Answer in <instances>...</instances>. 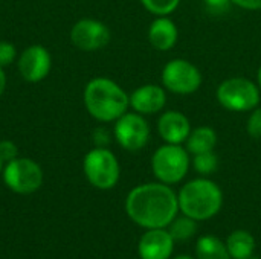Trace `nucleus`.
<instances>
[{
	"label": "nucleus",
	"instance_id": "obj_18",
	"mask_svg": "<svg viewBox=\"0 0 261 259\" xmlns=\"http://www.w3.org/2000/svg\"><path fill=\"white\" fill-rule=\"evenodd\" d=\"M197 259H231L226 244L213 235H205L196 243Z\"/></svg>",
	"mask_w": 261,
	"mask_h": 259
},
{
	"label": "nucleus",
	"instance_id": "obj_13",
	"mask_svg": "<svg viewBox=\"0 0 261 259\" xmlns=\"http://www.w3.org/2000/svg\"><path fill=\"white\" fill-rule=\"evenodd\" d=\"M174 240L165 229H148L138 246L141 259H168L173 253Z\"/></svg>",
	"mask_w": 261,
	"mask_h": 259
},
{
	"label": "nucleus",
	"instance_id": "obj_7",
	"mask_svg": "<svg viewBox=\"0 0 261 259\" xmlns=\"http://www.w3.org/2000/svg\"><path fill=\"white\" fill-rule=\"evenodd\" d=\"M162 84L167 90L176 95H191L202 85V73L191 61L174 58L162 69Z\"/></svg>",
	"mask_w": 261,
	"mask_h": 259
},
{
	"label": "nucleus",
	"instance_id": "obj_21",
	"mask_svg": "<svg viewBox=\"0 0 261 259\" xmlns=\"http://www.w3.org/2000/svg\"><path fill=\"white\" fill-rule=\"evenodd\" d=\"M141 3L148 12L154 14L156 17H161L176 11L180 0H141Z\"/></svg>",
	"mask_w": 261,
	"mask_h": 259
},
{
	"label": "nucleus",
	"instance_id": "obj_4",
	"mask_svg": "<svg viewBox=\"0 0 261 259\" xmlns=\"http://www.w3.org/2000/svg\"><path fill=\"white\" fill-rule=\"evenodd\" d=\"M190 153L182 145L165 143L159 147L151 157L154 177L165 185H176L185 179L190 169Z\"/></svg>",
	"mask_w": 261,
	"mask_h": 259
},
{
	"label": "nucleus",
	"instance_id": "obj_8",
	"mask_svg": "<svg viewBox=\"0 0 261 259\" xmlns=\"http://www.w3.org/2000/svg\"><path fill=\"white\" fill-rule=\"evenodd\" d=\"M5 185L17 194H32L43 183V171L28 157H15L3 168Z\"/></svg>",
	"mask_w": 261,
	"mask_h": 259
},
{
	"label": "nucleus",
	"instance_id": "obj_15",
	"mask_svg": "<svg viewBox=\"0 0 261 259\" xmlns=\"http://www.w3.org/2000/svg\"><path fill=\"white\" fill-rule=\"evenodd\" d=\"M179 31L176 23L167 15L154 18L148 27V41L156 50H170L176 46Z\"/></svg>",
	"mask_w": 261,
	"mask_h": 259
},
{
	"label": "nucleus",
	"instance_id": "obj_31",
	"mask_svg": "<svg viewBox=\"0 0 261 259\" xmlns=\"http://www.w3.org/2000/svg\"><path fill=\"white\" fill-rule=\"evenodd\" d=\"M2 171H3V160L0 159V172H2Z\"/></svg>",
	"mask_w": 261,
	"mask_h": 259
},
{
	"label": "nucleus",
	"instance_id": "obj_2",
	"mask_svg": "<svg viewBox=\"0 0 261 259\" xmlns=\"http://www.w3.org/2000/svg\"><path fill=\"white\" fill-rule=\"evenodd\" d=\"M84 105L99 122H115L130 107V95L109 78H93L84 89Z\"/></svg>",
	"mask_w": 261,
	"mask_h": 259
},
{
	"label": "nucleus",
	"instance_id": "obj_11",
	"mask_svg": "<svg viewBox=\"0 0 261 259\" xmlns=\"http://www.w3.org/2000/svg\"><path fill=\"white\" fill-rule=\"evenodd\" d=\"M52 66V58L49 50L41 44H32L23 50L18 58L17 67L23 79L28 82H38L43 81Z\"/></svg>",
	"mask_w": 261,
	"mask_h": 259
},
{
	"label": "nucleus",
	"instance_id": "obj_3",
	"mask_svg": "<svg viewBox=\"0 0 261 259\" xmlns=\"http://www.w3.org/2000/svg\"><path fill=\"white\" fill-rule=\"evenodd\" d=\"M177 200L179 211L184 215L196 221H205L219 214L223 205V194L213 180L194 179L182 186Z\"/></svg>",
	"mask_w": 261,
	"mask_h": 259
},
{
	"label": "nucleus",
	"instance_id": "obj_24",
	"mask_svg": "<svg viewBox=\"0 0 261 259\" xmlns=\"http://www.w3.org/2000/svg\"><path fill=\"white\" fill-rule=\"evenodd\" d=\"M203 5L208 9V12L214 15H220L229 11L232 0H203Z\"/></svg>",
	"mask_w": 261,
	"mask_h": 259
},
{
	"label": "nucleus",
	"instance_id": "obj_26",
	"mask_svg": "<svg viewBox=\"0 0 261 259\" xmlns=\"http://www.w3.org/2000/svg\"><path fill=\"white\" fill-rule=\"evenodd\" d=\"M93 140H95V145L96 147H106L109 142H110V137H109V131L106 128H96L95 133H93Z\"/></svg>",
	"mask_w": 261,
	"mask_h": 259
},
{
	"label": "nucleus",
	"instance_id": "obj_16",
	"mask_svg": "<svg viewBox=\"0 0 261 259\" xmlns=\"http://www.w3.org/2000/svg\"><path fill=\"white\" fill-rule=\"evenodd\" d=\"M216 145H217V133L211 127H197L191 130L188 139L185 140V148L193 156L206 151H214Z\"/></svg>",
	"mask_w": 261,
	"mask_h": 259
},
{
	"label": "nucleus",
	"instance_id": "obj_9",
	"mask_svg": "<svg viewBox=\"0 0 261 259\" xmlns=\"http://www.w3.org/2000/svg\"><path fill=\"white\" fill-rule=\"evenodd\" d=\"M113 134L116 142L127 151H139L150 140V125L139 113H124L115 121Z\"/></svg>",
	"mask_w": 261,
	"mask_h": 259
},
{
	"label": "nucleus",
	"instance_id": "obj_22",
	"mask_svg": "<svg viewBox=\"0 0 261 259\" xmlns=\"http://www.w3.org/2000/svg\"><path fill=\"white\" fill-rule=\"evenodd\" d=\"M246 131L252 139H261V107H255L246 122Z\"/></svg>",
	"mask_w": 261,
	"mask_h": 259
},
{
	"label": "nucleus",
	"instance_id": "obj_6",
	"mask_svg": "<svg viewBox=\"0 0 261 259\" xmlns=\"http://www.w3.org/2000/svg\"><path fill=\"white\" fill-rule=\"evenodd\" d=\"M83 168L89 183L102 191L115 188L121 176L116 156L106 147L90 150L84 157Z\"/></svg>",
	"mask_w": 261,
	"mask_h": 259
},
{
	"label": "nucleus",
	"instance_id": "obj_30",
	"mask_svg": "<svg viewBox=\"0 0 261 259\" xmlns=\"http://www.w3.org/2000/svg\"><path fill=\"white\" fill-rule=\"evenodd\" d=\"M174 259H193L191 256H187V255H180V256H176Z\"/></svg>",
	"mask_w": 261,
	"mask_h": 259
},
{
	"label": "nucleus",
	"instance_id": "obj_27",
	"mask_svg": "<svg viewBox=\"0 0 261 259\" xmlns=\"http://www.w3.org/2000/svg\"><path fill=\"white\" fill-rule=\"evenodd\" d=\"M232 5H237L242 9L258 11L261 9V0H232Z\"/></svg>",
	"mask_w": 261,
	"mask_h": 259
},
{
	"label": "nucleus",
	"instance_id": "obj_25",
	"mask_svg": "<svg viewBox=\"0 0 261 259\" xmlns=\"http://www.w3.org/2000/svg\"><path fill=\"white\" fill-rule=\"evenodd\" d=\"M18 154V148L12 140H0V159L3 163L14 160Z\"/></svg>",
	"mask_w": 261,
	"mask_h": 259
},
{
	"label": "nucleus",
	"instance_id": "obj_1",
	"mask_svg": "<svg viewBox=\"0 0 261 259\" xmlns=\"http://www.w3.org/2000/svg\"><path fill=\"white\" fill-rule=\"evenodd\" d=\"M125 212L132 221L145 229H164L176 218L179 200L176 192L162 182L133 188L125 198Z\"/></svg>",
	"mask_w": 261,
	"mask_h": 259
},
{
	"label": "nucleus",
	"instance_id": "obj_14",
	"mask_svg": "<svg viewBox=\"0 0 261 259\" xmlns=\"http://www.w3.org/2000/svg\"><path fill=\"white\" fill-rule=\"evenodd\" d=\"M165 104H167L165 89L156 84L141 85L130 95V107L142 116L159 113L165 107Z\"/></svg>",
	"mask_w": 261,
	"mask_h": 259
},
{
	"label": "nucleus",
	"instance_id": "obj_23",
	"mask_svg": "<svg viewBox=\"0 0 261 259\" xmlns=\"http://www.w3.org/2000/svg\"><path fill=\"white\" fill-rule=\"evenodd\" d=\"M17 50L15 46L8 43V41H0V66H9L15 60Z\"/></svg>",
	"mask_w": 261,
	"mask_h": 259
},
{
	"label": "nucleus",
	"instance_id": "obj_12",
	"mask_svg": "<svg viewBox=\"0 0 261 259\" xmlns=\"http://www.w3.org/2000/svg\"><path fill=\"white\" fill-rule=\"evenodd\" d=\"M158 133L167 143L182 145L191 133V122L182 111L170 110L161 114L158 121Z\"/></svg>",
	"mask_w": 261,
	"mask_h": 259
},
{
	"label": "nucleus",
	"instance_id": "obj_28",
	"mask_svg": "<svg viewBox=\"0 0 261 259\" xmlns=\"http://www.w3.org/2000/svg\"><path fill=\"white\" fill-rule=\"evenodd\" d=\"M5 87H6V75L3 72V67L0 66V96L5 92Z\"/></svg>",
	"mask_w": 261,
	"mask_h": 259
},
{
	"label": "nucleus",
	"instance_id": "obj_5",
	"mask_svg": "<svg viewBox=\"0 0 261 259\" xmlns=\"http://www.w3.org/2000/svg\"><path fill=\"white\" fill-rule=\"evenodd\" d=\"M260 87L248 78H228L219 84L216 96L229 111H252L260 104Z\"/></svg>",
	"mask_w": 261,
	"mask_h": 259
},
{
	"label": "nucleus",
	"instance_id": "obj_17",
	"mask_svg": "<svg viewBox=\"0 0 261 259\" xmlns=\"http://www.w3.org/2000/svg\"><path fill=\"white\" fill-rule=\"evenodd\" d=\"M226 249L231 259H248L255 250V240L246 231H236L228 237Z\"/></svg>",
	"mask_w": 261,
	"mask_h": 259
},
{
	"label": "nucleus",
	"instance_id": "obj_29",
	"mask_svg": "<svg viewBox=\"0 0 261 259\" xmlns=\"http://www.w3.org/2000/svg\"><path fill=\"white\" fill-rule=\"evenodd\" d=\"M257 85L260 87L261 90V66L258 67V70H257Z\"/></svg>",
	"mask_w": 261,
	"mask_h": 259
},
{
	"label": "nucleus",
	"instance_id": "obj_20",
	"mask_svg": "<svg viewBox=\"0 0 261 259\" xmlns=\"http://www.w3.org/2000/svg\"><path fill=\"white\" fill-rule=\"evenodd\" d=\"M193 166L196 172L200 176H210L217 171L219 168V157L214 151H206L200 154H194L193 157Z\"/></svg>",
	"mask_w": 261,
	"mask_h": 259
},
{
	"label": "nucleus",
	"instance_id": "obj_10",
	"mask_svg": "<svg viewBox=\"0 0 261 259\" xmlns=\"http://www.w3.org/2000/svg\"><path fill=\"white\" fill-rule=\"evenodd\" d=\"M112 34L106 23L95 18H81L70 29L72 44L84 52H95L110 43Z\"/></svg>",
	"mask_w": 261,
	"mask_h": 259
},
{
	"label": "nucleus",
	"instance_id": "obj_32",
	"mask_svg": "<svg viewBox=\"0 0 261 259\" xmlns=\"http://www.w3.org/2000/svg\"><path fill=\"white\" fill-rule=\"evenodd\" d=\"M248 259H258V258H255V256H249Z\"/></svg>",
	"mask_w": 261,
	"mask_h": 259
},
{
	"label": "nucleus",
	"instance_id": "obj_19",
	"mask_svg": "<svg viewBox=\"0 0 261 259\" xmlns=\"http://www.w3.org/2000/svg\"><path fill=\"white\" fill-rule=\"evenodd\" d=\"M170 235L173 237L174 243H184L191 240L196 232H197V224L196 220L190 218V217H180V218H174L170 223Z\"/></svg>",
	"mask_w": 261,
	"mask_h": 259
}]
</instances>
